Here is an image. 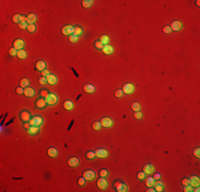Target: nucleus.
<instances>
[{
    "label": "nucleus",
    "mask_w": 200,
    "mask_h": 192,
    "mask_svg": "<svg viewBox=\"0 0 200 192\" xmlns=\"http://www.w3.org/2000/svg\"><path fill=\"white\" fill-rule=\"evenodd\" d=\"M45 100L47 102V105L49 106H54L57 105L58 101H59V97L54 94V93H49V94L45 97Z\"/></svg>",
    "instance_id": "1"
},
{
    "label": "nucleus",
    "mask_w": 200,
    "mask_h": 192,
    "mask_svg": "<svg viewBox=\"0 0 200 192\" xmlns=\"http://www.w3.org/2000/svg\"><path fill=\"white\" fill-rule=\"evenodd\" d=\"M44 123V119L43 116H40V115H36V116H33L30 121H29V124L31 126H42Z\"/></svg>",
    "instance_id": "2"
},
{
    "label": "nucleus",
    "mask_w": 200,
    "mask_h": 192,
    "mask_svg": "<svg viewBox=\"0 0 200 192\" xmlns=\"http://www.w3.org/2000/svg\"><path fill=\"white\" fill-rule=\"evenodd\" d=\"M100 124H101L102 127L109 128V127H111V126L113 125V121H112V119H111V117L105 116V117H102L101 120H100Z\"/></svg>",
    "instance_id": "3"
},
{
    "label": "nucleus",
    "mask_w": 200,
    "mask_h": 192,
    "mask_svg": "<svg viewBox=\"0 0 200 192\" xmlns=\"http://www.w3.org/2000/svg\"><path fill=\"white\" fill-rule=\"evenodd\" d=\"M83 177H84L86 180H93L96 176V173L93 171V170H85L84 172H83Z\"/></svg>",
    "instance_id": "4"
},
{
    "label": "nucleus",
    "mask_w": 200,
    "mask_h": 192,
    "mask_svg": "<svg viewBox=\"0 0 200 192\" xmlns=\"http://www.w3.org/2000/svg\"><path fill=\"white\" fill-rule=\"evenodd\" d=\"M74 31H75V27L74 26H70V25H67V26H64L62 28V33L64 35H71L74 34Z\"/></svg>",
    "instance_id": "5"
},
{
    "label": "nucleus",
    "mask_w": 200,
    "mask_h": 192,
    "mask_svg": "<svg viewBox=\"0 0 200 192\" xmlns=\"http://www.w3.org/2000/svg\"><path fill=\"white\" fill-rule=\"evenodd\" d=\"M26 45V42L24 40H21V38H17V40H15L14 43H13V47L15 49H17V50H20V49H24Z\"/></svg>",
    "instance_id": "6"
},
{
    "label": "nucleus",
    "mask_w": 200,
    "mask_h": 192,
    "mask_svg": "<svg viewBox=\"0 0 200 192\" xmlns=\"http://www.w3.org/2000/svg\"><path fill=\"white\" fill-rule=\"evenodd\" d=\"M123 92L126 94H132L134 92V85L132 83H125L123 85Z\"/></svg>",
    "instance_id": "7"
},
{
    "label": "nucleus",
    "mask_w": 200,
    "mask_h": 192,
    "mask_svg": "<svg viewBox=\"0 0 200 192\" xmlns=\"http://www.w3.org/2000/svg\"><path fill=\"white\" fill-rule=\"evenodd\" d=\"M143 171L145 172V174H147V175L152 174V173L154 172V167H153V164H152V163H146L145 166H144V168H143Z\"/></svg>",
    "instance_id": "8"
},
{
    "label": "nucleus",
    "mask_w": 200,
    "mask_h": 192,
    "mask_svg": "<svg viewBox=\"0 0 200 192\" xmlns=\"http://www.w3.org/2000/svg\"><path fill=\"white\" fill-rule=\"evenodd\" d=\"M188 182H190V185L192 186V187H198L199 184H200V179L198 176H195V175H193V176H191L190 178H188Z\"/></svg>",
    "instance_id": "9"
},
{
    "label": "nucleus",
    "mask_w": 200,
    "mask_h": 192,
    "mask_svg": "<svg viewBox=\"0 0 200 192\" xmlns=\"http://www.w3.org/2000/svg\"><path fill=\"white\" fill-rule=\"evenodd\" d=\"M107 186H108V182H107V179H105L104 177H100V178L97 180V187H98L99 189L103 190V189L107 188Z\"/></svg>",
    "instance_id": "10"
},
{
    "label": "nucleus",
    "mask_w": 200,
    "mask_h": 192,
    "mask_svg": "<svg viewBox=\"0 0 200 192\" xmlns=\"http://www.w3.org/2000/svg\"><path fill=\"white\" fill-rule=\"evenodd\" d=\"M169 27H170V29L174 30V31H180L181 28H182V24H181V21H179V20H174L173 23L170 24Z\"/></svg>",
    "instance_id": "11"
},
{
    "label": "nucleus",
    "mask_w": 200,
    "mask_h": 192,
    "mask_svg": "<svg viewBox=\"0 0 200 192\" xmlns=\"http://www.w3.org/2000/svg\"><path fill=\"white\" fill-rule=\"evenodd\" d=\"M12 19H13L14 23L20 24L21 21H27V16H23V15H20V14H15V15H13Z\"/></svg>",
    "instance_id": "12"
},
{
    "label": "nucleus",
    "mask_w": 200,
    "mask_h": 192,
    "mask_svg": "<svg viewBox=\"0 0 200 192\" xmlns=\"http://www.w3.org/2000/svg\"><path fill=\"white\" fill-rule=\"evenodd\" d=\"M20 120L23 121V122H29V121L31 120V114L29 111L27 110H24L20 112Z\"/></svg>",
    "instance_id": "13"
},
{
    "label": "nucleus",
    "mask_w": 200,
    "mask_h": 192,
    "mask_svg": "<svg viewBox=\"0 0 200 192\" xmlns=\"http://www.w3.org/2000/svg\"><path fill=\"white\" fill-rule=\"evenodd\" d=\"M153 188H154V190L155 191H158V192H162V191H164V184L161 182L160 179H157L154 182V185H153Z\"/></svg>",
    "instance_id": "14"
},
{
    "label": "nucleus",
    "mask_w": 200,
    "mask_h": 192,
    "mask_svg": "<svg viewBox=\"0 0 200 192\" xmlns=\"http://www.w3.org/2000/svg\"><path fill=\"white\" fill-rule=\"evenodd\" d=\"M46 62L43 61V60H38V61L35 63V69L36 70H41V72H43V70L46 69Z\"/></svg>",
    "instance_id": "15"
},
{
    "label": "nucleus",
    "mask_w": 200,
    "mask_h": 192,
    "mask_svg": "<svg viewBox=\"0 0 200 192\" xmlns=\"http://www.w3.org/2000/svg\"><path fill=\"white\" fill-rule=\"evenodd\" d=\"M95 153H96V157H98V158H105L109 155L108 151L104 149H98L95 151Z\"/></svg>",
    "instance_id": "16"
},
{
    "label": "nucleus",
    "mask_w": 200,
    "mask_h": 192,
    "mask_svg": "<svg viewBox=\"0 0 200 192\" xmlns=\"http://www.w3.org/2000/svg\"><path fill=\"white\" fill-rule=\"evenodd\" d=\"M115 189L118 192H127L128 191V186L125 183H117L115 185Z\"/></svg>",
    "instance_id": "17"
},
{
    "label": "nucleus",
    "mask_w": 200,
    "mask_h": 192,
    "mask_svg": "<svg viewBox=\"0 0 200 192\" xmlns=\"http://www.w3.org/2000/svg\"><path fill=\"white\" fill-rule=\"evenodd\" d=\"M79 158H77V157H70L69 159H68V161H67V163H68V166L69 167H71V168H75V167H78L79 166Z\"/></svg>",
    "instance_id": "18"
},
{
    "label": "nucleus",
    "mask_w": 200,
    "mask_h": 192,
    "mask_svg": "<svg viewBox=\"0 0 200 192\" xmlns=\"http://www.w3.org/2000/svg\"><path fill=\"white\" fill-rule=\"evenodd\" d=\"M35 105H36L37 109H44V108H46L47 102L45 100V98H38V99L35 101Z\"/></svg>",
    "instance_id": "19"
},
{
    "label": "nucleus",
    "mask_w": 200,
    "mask_h": 192,
    "mask_svg": "<svg viewBox=\"0 0 200 192\" xmlns=\"http://www.w3.org/2000/svg\"><path fill=\"white\" fill-rule=\"evenodd\" d=\"M24 94H25V96H27V97H33V96H34V94H35V91H34V89H33V87L28 86V87H25Z\"/></svg>",
    "instance_id": "20"
},
{
    "label": "nucleus",
    "mask_w": 200,
    "mask_h": 192,
    "mask_svg": "<svg viewBox=\"0 0 200 192\" xmlns=\"http://www.w3.org/2000/svg\"><path fill=\"white\" fill-rule=\"evenodd\" d=\"M36 19H37V17L34 13H30L27 15V23L29 25H33L36 21Z\"/></svg>",
    "instance_id": "21"
},
{
    "label": "nucleus",
    "mask_w": 200,
    "mask_h": 192,
    "mask_svg": "<svg viewBox=\"0 0 200 192\" xmlns=\"http://www.w3.org/2000/svg\"><path fill=\"white\" fill-rule=\"evenodd\" d=\"M38 131H40V128H38V126H30V127L27 129V132L29 134V135H31V136L37 135Z\"/></svg>",
    "instance_id": "22"
},
{
    "label": "nucleus",
    "mask_w": 200,
    "mask_h": 192,
    "mask_svg": "<svg viewBox=\"0 0 200 192\" xmlns=\"http://www.w3.org/2000/svg\"><path fill=\"white\" fill-rule=\"evenodd\" d=\"M47 155L51 158H54L58 156V150L55 149V147H49L47 150Z\"/></svg>",
    "instance_id": "23"
},
{
    "label": "nucleus",
    "mask_w": 200,
    "mask_h": 192,
    "mask_svg": "<svg viewBox=\"0 0 200 192\" xmlns=\"http://www.w3.org/2000/svg\"><path fill=\"white\" fill-rule=\"evenodd\" d=\"M47 81H48V83H49V84L54 85V84L58 82V78H57V76H55V75L50 74V75L47 77Z\"/></svg>",
    "instance_id": "24"
},
{
    "label": "nucleus",
    "mask_w": 200,
    "mask_h": 192,
    "mask_svg": "<svg viewBox=\"0 0 200 192\" xmlns=\"http://www.w3.org/2000/svg\"><path fill=\"white\" fill-rule=\"evenodd\" d=\"M114 51V48L110 45V44H108V45H104V47L102 48V52L104 54H112Z\"/></svg>",
    "instance_id": "25"
},
{
    "label": "nucleus",
    "mask_w": 200,
    "mask_h": 192,
    "mask_svg": "<svg viewBox=\"0 0 200 192\" xmlns=\"http://www.w3.org/2000/svg\"><path fill=\"white\" fill-rule=\"evenodd\" d=\"M154 182H155V179H154L152 176H148V177L145 179V184H146V186H147L148 188H149V187H153Z\"/></svg>",
    "instance_id": "26"
},
{
    "label": "nucleus",
    "mask_w": 200,
    "mask_h": 192,
    "mask_svg": "<svg viewBox=\"0 0 200 192\" xmlns=\"http://www.w3.org/2000/svg\"><path fill=\"white\" fill-rule=\"evenodd\" d=\"M63 107H64L65 110H71V109L74 108V104L70 100H65L64 104H63Z\"/></svg>",
    "instance_id": "27"
},
{
    "label": "nucleus",
    "mask_w": 200,
    "mask_h": 192,
    "mask_svg": "<svg viewBox=\"0 0 200 192\" xmlns=\"http://www.w3.org/2000/svg\"><path fill=\"white\" fill-rule=\"evenodd\" d=\"M83 90H84L86 93H93L95 91V86L93 84H84L83 85Z\"/></svg>",
    "instance_id": "28"
},
{
    "label": "nucleus",
    "mask_w": 200,
    "mask_h": 192,
    "mask_svg": "<svg viewBox=\"0 0 200 192\" xmlns=\"http://www.w3.org/2000/svg\"><path fill=\"white\" fill-rule=\"evenodd\" d=\"M93 4H94L93 0H83L82 1V7L83 8H91Z\"/></svg>",
    "instance_id": "29"
},
{
    "label": "nucleus",
    "mask_w": 200,
    "mask_h": 192,
    "mask_svg": "<svg viewBox=\"0 0 200 192\" xmlns=\"http://www.w3.org/2000/svg\"><path fill=\"white\" fill-rule=\"evenodd\" d=\"M131 109L133 111H140V109H141V105L138 104L137 101H133L132 104H131Z\"/></svg>",
    "instance_id": "30"
},
{
    "label": "nucleus",
    "mask_w": 200,
    "mask_h": 192,
    "mask_svg": "<svg viewBox=\"0 0 200 192\" xmlns=\"http://www.w3.org/2000/svg\"><path fill=\"white\" fill-rule=\"evenodd\" d=\"M100 42H101L103 45H108V44L110 43V37L108 35H101L100 36Z\"/></svg>",
    "instance_id": "31"
},
{
    "label": "nucleus",
    "mask_w": 200,
    "mask_h": 192,
    "mask_svg": "<svg viewBox=\"0 0 200 192\" xmlns=\"http://www.w3.org/2000/svg\"><path fill=\"white\" fill-rule=\"evenodd\" d=\"M19 83H20L21 87H28V86H29V79H28V78H21Z\"/></svg>",
    "instance_id": "32"
},
{
    "label": "nucleus",
    "mask_w": 200,
    "mask_h": 192,
    "mask_svg": "<svg viewBox=\"0 0 200 192\" xmlns=\"http://www.w3.org/2000/svg\"><path fill=\"white\" fill-rule=\"evenodd\" d=\"M86 158L90 159V160H91V159L93 160V159L96 158V153L94 152V151H88V152L86 153Z\"/></svg>",
    "instance_id": "33"
},
{
    "label": "nucleus",
    "mask_w": 200,
    "mask_h": 192,
    "mask_svg": "<svg viewBox=\"0 0 200 192\" xmlns=\"http://www.w3.org/2000/svg\"><path fill=\"white\" fill-rule=\"evenodd\" d=\"M17 57L19 59H26L27 58V52L25 51V49H20L17 52Z\"/></svg>",
    "instance_id": "34"
},
{
    "label": "nucleus",
    "mask_w": 200,
    "mask_h": 192,
    "mask_svg": "<svg viewBox=\"0 0 200 192\" xmlns=\"http://www.w3.org/2000/svg\"><path fill=\"white\" fill-rule=\"evenodd\" d=\"M82 33H83L82 28H80V27H75V31H74V34H75V35L80 36Z\"/></svg>",
    "instance_id": "35"
},
{
    "label": "nucleus",
    "mask_w": 200,
    "mask_h": 192,
    "mask_svg": "<svg viewBox=\"0 0 200 192\" xmlns=\"http://www.w3.org/2000/svg\"><path fill=\"white\" fill-rule=\"evenodd\" d=\"M94 45H95V48L96 49H99V50H102V48L104 47V45L100 41H96L95 43H94Z\"/></svg>",
    "instance_id": "36"
},
{
    "label": "nucleus",
    "mask_w": 200,
    "mask_h": 192,
    "mask_svg": "<svg viewBox=\"0 0 200 192\" xmlns=\"http://www.w3.org/2000/svg\"><path fill=\"white\" fill-rule=\"evenodd\" d=\"M100 177H107L108 175H109V171L107 169H101L100 170Z\"/></svg>",
    "instance_id": "37"
},
{
    "label": "nucleus",
    "mask_w": 200,
    "mask_h": 192,
    "mask_svg": "<svg viewBox=\"0 0 200 192\" xmlns=\"http://www.w3.org/2000/svg\"><path fill=\"white\" fill-rule=\"evenodd\" d=\"M101 127L102 126H101V124H100V122H94L93 123V129L94 130H100Z\"/></svg>",
    "instance_id": "38"
},
{
    "label": "nucleus",
    "mask_w": 200,
    "mask_h": 192,
    "mask_svg": "<svg viewBox=\"0 0 200 192\" xmlns=\"http://www.w3.org/2000/svg\"><path fill=\"white\" fill-rule=\"evenodd\" d=\"M78 38H79V36H77L75 34H71V35L68 36V40H69L70 43H76L78 41Z\"/></svg>",
    "instance_id": "39"
},
{
    "label": "nucleus",
    "mask_w": 200,
    "mask_h": 192,
    "mask_svg": "<svg viewBox=\"0 0 200 192\" xmlns=\"http://www.w3.org/2000/svg\"><path fill=\"white\" fill-rule=\"evenodd\" d=\"M27 30L30 32V33H33V32H35V30H36V26L33 24V25H29L28 26V28H27Z\"/></svg>",
    "instance_id": "40"
},
{
    "label": "nucleus",
    "mask_w": 200,
    "mask_h": 192,
    "mask_svg": "<svg viewBox=\"0 0 200 192\" xmlns=\"http://www.w3.org/2000/svg\"><path fill=\"white\" fill-rule=\"evenodd\" d=\"M38 83L40 84H42V85H44V84H46V83H48V81H47V77H41L40 79H38Z\"/></svg>",
    "instance_id": "41"
},
{
    "label": "nucleus",
    "mask_w": 200,
    "mask_h": 192,
    "mask_svg": "<svg viewBox=\"0 0 200 192\" xmlns=\"http://www.w3.org/2000/svg\"><path fill=\"white\" fill-rule=\"evenodd\" d=\"M133 115H134V119H135V120H141V119L143 117V112H141V111H135Z\"/></svg>",
    "instance_id": "42"
},
{
    "label": "nucleus",
    "mask_w": 200,
    "mask_h": 192,
    "mask_svg": "<svg viewBox=\"0 0 200 192\" xmlns=\"http://www.w3.org/2000/svg\"><path fill=\"white\" fill-rule=\"evenodd\" d=\"M17 52H18V50H17V49H15L14 47H12V48H11L10 50H9V53H10L12 57H14V56H17Z\"/></svg>",
    "instance_id": "43"
},
{
    "label": "nucleus",
    "mask_w": 200,
    "mask_h": 192,
    "mask_svg": "<svg viewBox=\"0 0 200 192\" xmlns=\"http://www.w3.org/2000/svg\"><path fill=\"white\" fill-rule=\"evenodd\" d=\"M85 183H86V179H85L84 177H83V176L78 179V185L81 186V187H82V186H84V185H85Z\"/></svg>",
    "instance_id": "44"
},
{
    "label": "nucleus",
    "mask_w": 200,
    "mask_h": 192,
    "mask_svg": "<svg viewBox=\"0 0 200 192\" xmlns=\"http://www.w3.org/2000/svg\"><path fill=\"white\" fill-rule=\"evenodd\" d=\"M18 26H19L20 29H27L28 26H29V24H28L27 21H21L20 24H18Z\"/></svg>",
    "instance_id": "45"
},
{
    "label": "nucleus",
    "mask_w": 200,
    "mask_h": 192,
    "mask_svg": "<svg viewBox=\"0 0 200 192\" xmlns=\"http://www.w3.org/2000/svg\"><path fill=\"white\" fill-rule=\"evenodd\" d=\"M145 172L144 171H142V172H138L137 173V178L140 179V180H143V179H145Z\"/></svg>",
    "instance_id": "46"
},
{
    "label": "nucleus",
    "mask_w": 200,
    "mask_h": 192,
    "mask_svg": "<svg viewBox=\"0 0 200 192\" xmlns=\"http://www.w3.org/2000/svg\"><path fill=\"white\" fill-rule=\"evenodd\" d=\"M193 154H194V156H195V157L199 158L200 157V149H199V147H196V149L193 151Z\"/></svg>",
    "instance_id": "47"
},
{
    "label": "nucleus",
    "mask_w": 200,
    "mask_h": 192,
    "mask_svg": "<svg viewBox=\"0 0 200 192\" xmlns=\"http://www.w3.org/2000/svg\"><path fill=\"white\" fill-rule=\"evenodd\" d=\"M194 190V188L192 187L191 185H187V186H184V191L185 192H192Z\"/></svg>",
    "instance_id": "48"
},
{
    "label": "nucleus",
    "mask_w": 200,
    "mask_h": 192,
    "mask_svg": "<svg viewBox=\"0 0 200 192\" xmlns=\"http://www.w3.org/2000/svg\"><path fill=\"white\" fill-rule=\"evenodd\" d=\"M123 94H124L123 90H116L115 91V96L116 97H121V96H123Z\"/></svg>",
    "instance_id": "49"
},
{
    "label": "nucleus",
    "mask_w": 200,
    "mask_h": 192,
    "mask_svg": "<svg viewBox=\"0 0 200 192\" xmlns=\"http://www.w3.org/2000/svg\"><path fill=\"white\" fill-rule=\"evenodd\" d=\"M163 32H164V33H170V32H171L170 27L169 26H165L163 28Z\"/></svg>",
    "instance_id": "50"
},
{
    "label": "nucleus",
    "mask_w": 200,
    "mask_h": 192,
    "mask_svg": "<svg viewBox=\"0 0 200 192\" xmlns=\"http://www.w3.org/2000/svg\"><path fill=\"white\" fill-rule=\"evenodd\" d=\"M24 91H25V89H24V87H21V86H19V87L16 89V93H17V94H23Z\"/></svg>",
    "instance_id": "51"
},
{
    "label": "nucleus",
    "mask_w": 200,
    "mask_h": 192,
    "mask_svg": "<svg viewBox=\"0 0 200 192\" xmlns=\"http://www.w3.org/2000/svg\"><path fill=\"white\" fill-rule=\"evenodd\" d=\"M182 185H183V186H187V185H190V182H188V178H183V179H182Z\"/></svg>",
    "instance_id": "52"
},
{
    "label": "nucleus",
    "mask_w": 200,
    "mask_h": 192,
    "mask_svg": "<svg viewBox=\"0 0 200 192\" xmlns=\"http://www.w3.org/2000/svg\"><path fill=\"white\" fill-rule=\"evenodd\" d=\"M50 75V73H49V70H47V69H45V70H43L42 72V76L43 77H48Z\"/></svg>",
    "instance_id": "53"
},
{
    "label": "nucleus",
    "mask_w": 200,
    "mask_h": 192,
    "mask_svg": "<svg viewBox=\"0 0 200 192\" xmlns=\"http://www.w3.org/2000/svg\"><path fill=\"white\" fill-rule=\"evenodd\" d=\"M48 94H49V92L46 91V90H43V91L41 92V96H44V97H46Z\"/></svg>",
    "instance_id": "54"
},
{
    "label": "nucleus",
    "mask_w": 200,
    "mask_h": 192,
    "mask_svg": "<svg viewBox=\"0 0 200 192\" xmlns=\"http://www.w3.org/2000/svg\"><path fill=\"white\" fill-rule=\"evenodd\" d=\"M152 177H153L155 180H157V179H160V178H161V174H160V173H155Z\"/></svg>",
    "instance_id": "55"
},
{
    "label": "nucleus",
    "mask_w": 200,
    "mask_h": 192,
    "mask_svg": "<svg viewBox=\"0 0 200 192\" xmlns=\"http://www.w3.org/2000/svg\"><path fill=\"white\" fill-rule=\"evenodd\" d=\"M24 126H25V128H26V129H28V128H29V127H30V126H31V125H30V124H27V123H26V124H25Z\"/></svg>",
    "instance_id": "56"
}]
</instances>
